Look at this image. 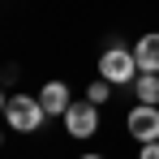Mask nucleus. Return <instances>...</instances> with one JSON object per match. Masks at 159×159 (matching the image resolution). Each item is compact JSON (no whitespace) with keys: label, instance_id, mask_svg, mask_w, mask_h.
<instances>
[{"label":"nucleus","instance_id":"nucleus-1","mask_svg":"<svg viewBox=\"0 0 159 159\" xmlns=\"http://www.w3.org/2000/svg\"><path fill=\"white\" fill-rule=\"evenodd\" d=\"M99 78H107L112 86H133V78H138V56H133V48H103V56H99Z\"/></svg>","mask_w":159,"mask_h":159},{"label":"nucleus","instance_id":"nucleus-2","mask_svg":"<svg viewBox=\"0 0 159 159\" xmlns=\"http://www.w3.org/2000/svg\"><path fill=\"white\" fill-rule=\"evenodd\" d=\"M43 103L39 99H30V95H13L9 99V107H4V120H9V129H17V133H34L39 125H43Z\"/></svg>","mask_w":159,"mask_h":159},{"label":"nucleus","instance_id":"nucleus-3","mask_svg":"<svg viewBox=\"0 0 159 159\" xmlns=\"http://www.w3.org/2000/svg\"><path fill=\"white\" fill-rule=\"evenodd\" d=\"M95 129H99V103H90V99L69 103V112H65V133H69V138H90Z\"/></svg>","mask_w":159,"mask_h":159},{"label":"nucleus","instance_id":"nucleus-4","mask_svg":"<svg viewBox=\"0 0 159 159\" xmlns=\"http://www.w3.org/2000/svg\"><path fill=\"white\" fill-rule=\"evenodd\" d=\"M125 125H129V133L138 142H155L159 138V103H138Z\"/></svg>","mask_w":159,"mask_h":159},{"label":"nucleus","instance_id":"nucleus-5","mask_svg":"<svg viewBox=\"0 0 159 159\" xmlns=\"http://www.w3.org/2000/svg\"><path fill=\"white\" fill-rule=\"evenodd\" d=\"M39 103H43V112L48 116H65L69 112V86L65 82H43V90H39Z\"/></svg>","mask_w":159,"mask_h":159},{"label":"nucleus","instance_id":"nucleus-6","mask_svg":"<svg viewBox=\"0 0 159 159\" xmlns=\"http://www.w3.org/2000/svg\"><path fill=\"white\" fill-rule=\"evenodd\" d=\"M133 56H138V73H159V34H142Z\"/></svg>","mask_w":159,"mask_h":159},{"label":"nucleus","instance_id":"nucleus-7","mask_svg":"<svg viewBox=\"0 0 159 159\" xmlns=\"http://www.w3.org/2000/svg\"><path fill=\"white\" fill-rule=\"evenodd\" d=\"M133 90H138V103H159V73H138Z\"/></svg>","mask_w":159,"mask_h":159},{"label":"nucleus","instance_id":"nucleus-8","mask_svg":"<svg viewBox=\"0 0 159 159\" xmlns=\"http://www.w3.org/2000/svg\"><path fill=\"white\" fill-rule=\"evenodd\" d=\"M86 99H90V103H107V99H112V82H107V78L90 82V90H86Z\"/></svg>","mask_w":159,"mask_h":159},{"label":"nucleus","instance_id":"nucleus-9","mask_svg":"<svg viewBox=\"0 0 159 159\" xmlns=\"http://www.w3.org/2000/svg\"><path fill=\"white\" fill-rule=\"evenodd\" d=\"M138 159H159V138H155V142H142V151H138Z\"/></svg>","mask_w":159,"mask_h":159},{"label":"nucleus","instance_id":"nucleus-10","mask_svg":"<svg viewBox=\"0 0 159 159\" xmlns=\"http://www.w3.org/2000/svg\"><path fill=\"white\" fill-rule=\"evenodd\" d=\"M4 107H9V99H4V95H0V116H4Z\"/></svg>","mask_w":159,"mask_h":159},{"label":"nucleus","instance_id":"nucleus-11","mask_svg":"<svg viewBox=\"0 0 159 159\" xmlns=\"http://www.w3.org/2000/svg\"><path fill=\"white\" fill-rule=\"evenodd\" d=\"M78 159H103V155H78Z\"/></svg>","mask_w":159,"mask_h":159},{"label":"nucleus","instance_id":"nucleus-12","mask_svg":"<svg viewBox=\"0 0 159 159\" xmlns=\"http://www.w3.org/2000/svg\"><path fill=\"white\" fill-rule=\"evenodd\" d=\"M0 151H4V133H0Z\"/></svg>","mask_w":159,"mask_h":159}]
</instances>
